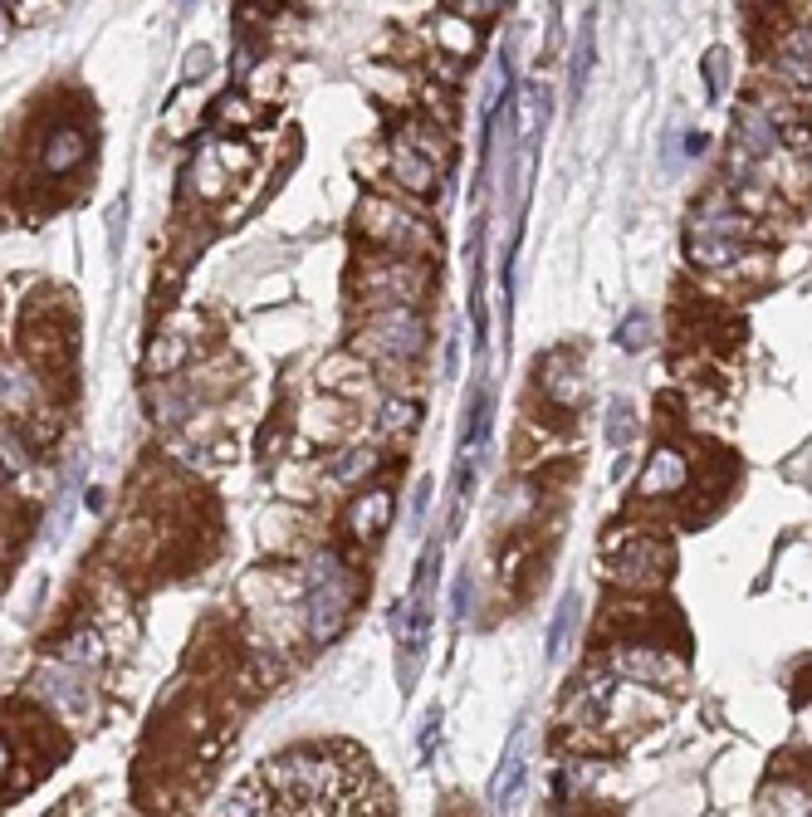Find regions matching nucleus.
Here are the masks:
<instances>
[{
  "mask_svg": "<svg viewBox=\"0 0 812 817\" xmlns=\"http://www.w3.org/2000/svg\"><path fill=\"white\" fill-rule=\"evenodd\" d=\"M260 778L270 783L274 813H392V793L377 783L372 764L353 744H304L270 759Z\"/></svg>",
  "mask_w": 812,
  "mask_h": 817,
  "instance_id": "obj_1",
  "label": "nucleus"
},
{
  "mask_svg": "<svg viewBox=\"0 0 812 817\" xmlns=\"http://www.w3.org/2000/svg\"><path fill=\"white\" fill-rule=\"evenodd\" d=\"M362 597L358 568L338 553V548H318L304 563V632L314 646L333 641L353 622V607Z\"/></svg>",
  "mask_w": 812,
  "mask_h": 817,
  "instance_id": "obj_2",
  "label": "nucleus"
},
{
  "mask_svg": "<svg viewBox=\"0 0 812 817\" xmlns=\"http://www.w3.org/2000/svg\"><path fill=\"white\" fill-rule=\"evenodd\" d=\"M602 563H607V578H612L617 592H661L671 583L676 553H671V544L661 534H651V529L617 524L602 539Z\"/></svg>",
  "mask_w": 812,
  "mask_h": 817,
  "instance_id": "obj_3",
  "label": "nucleus"
},
{
  "mask_svg": "<svg viewBox=\"0 0 812 817\" xmlns=\"http://www.w3.org/2000/svg\"><path fill=\"white\" fill-rule=\"evenodd\" d=\"M602 666L622 681L656 685L666 695H680L685 685V656L666 632H632V636H607Z\"/></svg>",
  "mask_w": 812,
  "mask_h": 817,
  "instance_id": "obj_4",
  "label": "nucleus"
},
{
  "mask_svg": "<svg viewBox=\"0 0 812 817\" xmlns=\"http://www.w3.org/2000/svg\"><path fill=\"white\" fill-rule=\"evenodd\" d=\"M436 274L426 255H392V250H372L353 270V294L362 309H382V304H421L431 294Z\"/></svg>",
  "mask_w": 812,
  "mask_h": 817,
  "instance_id": "obj_5",
  "label": "nucleus"
},
{
  "mask_svg": "<svg viewBox=\"0 0 812 817\" xmlns=\"http://www.w3.org/2000/svg\"><path fill=\"white\" fill-rule=\"evenodd\" d=\"M358 230L372 250H392V255H436V226L411 211L402 196H362Z\"/></svg>",
  "mask_w": 812,
  "mask_h": 817,
  "instance_id": "obj_6",
  "label": "nucleus"
},
{
  "mask_svg": "<svg viewBox=\"0 0 812 817\" xmlns=\"http://www.w3.org/2000/svg\"><path fill=\"white\" fill-rule=\"evenodd\" d=\"M426 338H431V328H426L421 304H382V309H367L362 314L353 348H358L367 363H387V358L416 363L426 353Z\"/></svg>",
  "mask_w": 812,
  "mask_h": 817,
  "instance_id": "obj_7",
  "label": "nucleus"
},
{
  "mask_svg": "<svg viewBox=\"0 0 812 817\" xmlns=\"http://www.w3.org/2000/svg\"><path fill=\"white\" fill-rule=\"evenodd\" d=\"M93 671H79V666H69V661H59V656H49L45 666L30 676V700L54 715L59 725L79 729L89 725L93 715V685H89Z\"/></svg>",
  "mask_w": 812,
  "mask_h": 817,
  "instance_id": "obj_8",
  "label": "nucleus"
},
{
  "mask_svg": "<svg viewBox=\"0 0 812 817\" xmlns=\"http://www.w3.org/2000/svg\"><path fill=\"white\" fill-rule=\"evenodd\" d=\"M534 387H539L543 407L553 416H573L587 402V367L578 348H553L534 367Z\"/></svg>",
  "mask_w": 812,
  "mask_h": 817,
  "instance_id": "obj_9",
  "label": "nucleus"
},
{
  "mask_svg": "<svg viewBox=\"0 0 812 817\" xmlns=\"http://www.w3.org/2000/svg\"><path fill=\"white\" fill-rule=\"evenodd\" d=\"M690 480H695V460L685 455V446L676 441H661L656 451L646 455V465H641V475H636V504H671V500H685V490H690Z\"/></svg>",
  "mask_w": 812,
  "mask_h": 817,
  "instance_id": "obj_10",
  "label": "nucleus"
},
{
  "mask_svg": "<svg viewBox=\"0 0 812 817\" xmlns=\"http://www.w3.org/2000/svg\"><path fill=\"white\" fill-rule=\"evenodd\" d=\"M392 519H397V495H392L387 485H358V495H353L348 509H343L348 539H353V544H367V548L392 529Z\"/></svg>",
  "mask_w": 812,
  "mask_h": 817,
  "instance_id": "obj_11",
  "label": "nucleus"
},
{
  "mask_svg": "<svg viewBox=\"0 0 812 817\" xmlns=\"http://www.w3.org/2000/svg\"><path fill=\"white\" fill-rule=\"evenodd\" d=\"M387 177L402 186L411 201H426L431 191H436V177H441V162H431L421 147H411L406 137L392 142V152H387Z\"/></svg>",
  "mask_w": 812,
  "mask_h": 817,
  "instance_id": "obj_12",
  "label": "nucleus"
},
{
  "mask_svg": "<svg viewBox=\"0 0 812 817\" xmlns=\"http://www.w3.org/2000/svg\"><path fill=\"white\" fill-rule=\"evenodd\" d=\"M377 367L362 358L358 348H348V353H338V358H328V363L318 367V382H323V392H333V397H343V402H358L372 392V377Z\"/></svg>",
  "mask_w": 812,
  "mask_h": 817,
  "instance_id": "obj_13",
  "label": "nucleus"
},
{
  "mask_svg": "<svg viewBox=\"0 0 812 817\" xmlns=\"http://www.w3.org/2000/svg\"><path fill=\"white\" fill-rule=\"evenodd\" d=\"M84 162H89V133H84V128L64 123V128H54V133L45 137L40 167H45L49 177H64V172H74V167H84Z\"/></svg>",
  "mask_w": 812,
  "mask_h": 817,
  "instance_id": "obj_14",
  "label": "nucleus"
},
{
  "mask_svg": "<svg viewBox=\"0 0 812 817\" xmlns=\"http://www.w3.org/2000/svg\"><path fill=\"white\" fill-rule=\"evenodd\" d=\"M436 45L446 49V59L465 64V59H475V49H480V25H470L465 15L446 10V15L436 20Z\"/></svg>",
  "mask_w": 812,
  "mask_h": 817,
  "instance_id": "obj_15",
  "label": "nucleus"
},
{
  "mask_svg": "<svg viewBox=\"0 0 812 817\" xmlns=\"http://www.w3.org/2000/svg\"><path fill=\"white\" fill-rule=\"evenodd\" d=\"M382 465L377 446H348V451L328 455V480L333 485H367V475Z\"/></svg>",
  "mask_w": 812,
  "mask_h": 817,
  "instance_id": "obj_16",
  "label": "nucleus"
},
{
  "mask_svg": "<svg viewBox=\"0 0 812 817\" xmlns=\"http://www.w3.org/2000/svg\"><path fill=\"white\" fill-rule=\"evenodd\" d=\"M372 426H377L382 441H402V436L416 431V402H406V392L382 397V407H377V416H372Z\"/></svg>",
  "mask_w": 812,
  "mask_h": 817,
  "instance_id": "obj_17",
  "label": "nucleus"
},
{
  "mask_svg": "<svg viewBox=\"0 0 812 817\" xmlns=\"http://www.w3.org/2000/svg\"><path fill=\"white\" fill-rule=\"evenodd\" d=\"M592 59H597V40H592V15L583 20L578 40H573V54H568V103H578L592 79Z\"/></svg>",
  "mask_w": 812,
  "mask_h": 817,
  "instance_id": "obj_18",
  "label": "nucleus"
},
{
  "mask_svg": "<svg viewBox=\"0 0 812 817\" xmlns=\"http://www.w3.org/2000/svg\"><path fill=\"white\" fill-rule=\"evenodd\" d=\"M519 783H524V725L514 729V739H509V749H504V759H499V773H495V783H490V798H495V803H509Z\"/></svg>",
  "mask_w": 812,
  "mask_h": 817,
  "instance_id": "obj_19",
  "label": "nucleus"
},
{
  "mask_svg": "<svg viewBox=\"0 0 812 817\" xmlns=\"http://www.w3.org/2000/svg\"><path fill=\"white\" fill-rule=\"evenodd\" d=\"M54 656L69 661V666H79V671H98V666H103V636L93 632V627H79L74 636H64V641L54 646Z\"/></svg>",
  "mask_w": 812,
  "mask_h": 817,
  "instance_id": "obj_20",
  "label": "nucleus"
},
{
  "mask_svg": "<svg viewBox=\"0 0 812 817\" xmlns=\"http://www.w3.org/2000/svg\"><path fill=\"white\" fill-rule=\"evenodd\" d=\"M35 402V382L15 367H0V416H25Z\"/></svg>",
  "mask_w": 812,
  "mask_h": 817,
  "instance_id": "obj_21",
  "label": "nucleus"
},
{
  "mask_svg": "<svg viewBox=\"0 0 812 817\" xmlns=\"http://www.w3.org/2000/svg\"><path fill=\"white\" fill-rule=\"evenodd\" d=\"M304 416H309V431H314V441H338V436L348 431V402H343V397H333L328 407L318 402V407H309Z\"/></svg>",
  "mask_w": 812,
  "mask_h": 817,
  "instance_id": "obj_22",
  "label": "nucleus"
},
{
  "mask_svg": "<svg viewBox=\"0 0 812 817\" xmlns=\"http://www.w3.org/2000/svg\"><path fill=\"white\" fill-rule=\"evenodd\" d=\"M186 358V343H181L177 333H162V338H152V348H147V372L152 377H172Z\"/></svg>",
  "mask_w": 812,
  "mask_h": 817,
  "instance_id": "obj_23",
  "label": "nucleus"
},
{
  "mask_svg": "<svg viewBox=\"0 0 812 817\" xmlns=\"http://www.w3.org/2000/svg\"><path fill=\"white\" fill-rule=\"evenodd\" d=\"M30 470V441L20 431H0V480H15Z\"/></svg>",
  "mask_w": 812,
  "mask_h": 817,
  "instance_id": "obj_24",
  "label": "nucleus"
},
{
  "mask_svg": "<svg viewBox=\"0 0 812 817\" xmlns=\"http://www.w3.org/2000/svg\"><path fill=\"white\" fill-rule=\"evenodd\" d=\"M636 431H641V421H636V416H632V402H622V397H617V402L607 407V421H602V436H607L612 446H627V441H632Z\"/></svg>",
  "mask_w": 812,
  "mask_h": 817,
  "instance_id": "obj_25",
  "label": "nucleus"
},
{
  "mask_svg": "<svg viewBox=\"0 0 812 817\" xmlns=\"http://www.w3.org/2000/svg\"><path fill=\"white\" fill-rule=\"evenodd\" d=\"M191 182H196V191H201V196H221V191H226V167H221L211 152H201V157H196V167H191Z\"/></svg>",
  "mask_w": 812,
  "mask_h": 817,
  "instance_id": "obj_26",
  "label": "nucleus"
},
{
  "mask_svg": "<svg viewBox=\"0 0 812 817\" xmlns=\"http://www.w3.org/2000/svg\"><path fill=\"white\" fill-rule=\"evenodd\" d=\"M446 10L465 15L470 25H495L499 15L509 10V0H446Z\"/></svg>",
  "mask_w": 812,
  "mask_h": 817,
  "instance_id": "obj_27",
  "label": "nucleus"
},
{
  "mask_svg": "<svg viewBox=\"0 0 812 817\" xmlns=\"http://www.w3.org/2000/svg\"><path fill=\"white\" fill-rule=\"evenodd\" d=\"M573 612H578V592L563 597V607H558V617H553V627H548V661L563 656V641H568V632H573Z\"/></svg>",
  "mask_w": 812,
  "mask_h": 817,
  "instance_id": "obj_28",
  "label": "nucleus"
},
{
  "mask_svg": "<svg viewBox=\"0 0 812 817\" xmlns=\"http://www.w3.org/2000/svg\"><path fill=\"white\" fill-rule=\"evenodd\" d=\"M646 343H651V318L627 314L622 318V328H617V348H622V353H641Z\"/></svg>",
  "mask_w": 812,
  "mask_h": 817,
  "instance_id": "obj_29",
  "label": "nucleus"
},
{
  "mask_svg": "<svg viewBox=\"0 0 812 817\" xmlns=\"http://www.w3.org/2000/svg\"><path fill=\"white\" fill-rule=\"evenodd\" d=\"M724 84H729V54L715 45V49H705V93L720 98Z\"/></svg>",
  "mask_w": 812,
  "mask_h": 817,
  "instance_id": "obj_30",
  "label": "nucleus"
},
{
  "mask_svg": "<svg viewBox=\"0 0 812 817\" xmlns=\"http://www.w3.org/2000/svg\"><path fill=\"white\" fill-rule=\"evenodd\" d=\"M216 118H221V123H226V128H250V123H255V118H260V108H255V103H245V98H235V93H230V98H221V108H216Z\"/></svg>",
  "mask_w": 812,
  "mask_h": 817,
  "instance_id": "obj_31",
  "label": "nucleus"
},
{
  "mask_svg": "<svg viewBox=\"0 0 812 817\" xmlns=\"http://www.w3.org/2000/svg\"><path fill=\"white\" fill-rule=\"evenodd\" d=\"M470 602H475V573L465 568V573H455V583H451V617L455 622L470 617Z\"/></svg>",
  "mask_w": 812,
  "mask_h": 817,
  "instance_id": "obj_32",
  "label": "nucleus"
},
{
  "mask_svg": "<svg viewBox=\"0 0 812 817\" xmlns=\"http://www.w3.org/2000/svg\"><path fill=\"white\" fill-rule=\"evenodd\" d=\"M211 64H216L211 45H196L191 54H186V69H181V79H186V84H196V79H206V74H211Z\"/></svg>",
  "mask_w": 812,
  "mask_h": 817,
  "instance_id": "obj_33",
  "label": "nucleus"
},
{
  "mask_svg": "<svg viewBox=\"0 0 812 817\" xmlns=\"http://www.w3.org/2000/svg\"><path fill=\"white\" fill-rule=\"evenodd\" d=\"M123 221H128V196H118V201L108 206V250H113V255L123 250Z\"/></svg>",
  "mask_w": 812,
  "mask_h": 817,
  "instance_id": "obj_34",
  "label": "nucleus"
},
{
  "mask_svg": "<svg viewBox=\"0 0 812 817\" xmlns=\"http://www.w3.org/2000/svg\"><path fill=\"white\" fill-rule=\"evenodd\" d=\"M431 495H436V485H431V480H421V485H416V495H411V524H421V519H426Z\"/></svg>",
  "mask_w": 812,
  "mask_h": 817,
  "instance_id": "obj_35",
  "label": "nucleus"
},
{
  "mask_svg": "<svg viewBox=\"0 0 812 817\" xmlns=\"http://www.w3.org/2000/svg\"><path fill=\"white\" fill-rule=\"evenodd\" d=\"M10 769H15V744H10V734H0V788L10 783Z\"/></svg>",
  "mask_w": 812,
  "mask_h": 817,
  "instance_id": "obj_36",
  "label": "nucleus"
},
{
  "mask_svg": "<svg viewBox=\"0 0 812 817\" xmlns=\"http://www.w3.org/2000/svg\"><path fill=\"white\" fill-rule=\"evenodd\" d=\"M705 147H710V137H705V133H690V157H700Z\"/></svg>",
  "mask_w": 812,
  "mask_h": 817,
  "instance_id": "obj_37",
  "label": "nucleus"
},
{
  "mask_svg": "<svg viewBox=\"0 0 812 817\" xmlns=\"http://www.w3.org/2000/svg\"><path fill=\"white\" fill-rule=\"evenodd\" d=\"M808 128H812V103H808Z\"/></svg>",
  "mask_w": 812,
  "mask_h": 817,
  "instance_id": "obj_38",
  "label": "nucleus"
},
{
  "mask_svg": "<svg viewBox=\"0 0 812 817\" xmlns=\"http://www.w3.org/2000/svg\"><path fill=\"white\" fill-rule=\"evenodd\" d=\"M181 5H191V0H181Z\"/></svg>",
  "mask_w": 812,
  "mask_h": 817,
  "instance_id": "obj_39",
  "label": "nucleus"
}]
</instances>
